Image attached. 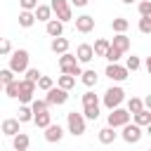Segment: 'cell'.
Returning <instances> with one entry per match:
<instances>
[{"label": "cell", "mask_w": 151, "mask_h": 151, "mask_svg": "<svg viewBox=\"0 0 151 151\" xmlns=\"http://www.w3.org/2000/svg\"><path fill=\"white\" fill-rule=\"evenodd\" d=\"M59 68H61V73H71V76H83V68H80V61H78V57L76 54H59Z\"/></svg>", "instance_id": "6da1fadb"}, {"label": "cell", "mask_w": 151, "mask_h": 151, "mask_svg": "<svg viewBox=\"0 0 151 151\" xmlns=\"http://www.w3.org/2000/svg\"><path fill=\"white\" fill-rule=\"evenodd\" d=\"M104 106L109 109V111H113V109H118L123 101H125V92H123V87H118V85H113V87H109L106 92H104Z\"/></svg>", "instance_id": "7a4b0ae2"}, {"label": "cell", "mask_w": 151, "mask_h": 151, "mask_svg": "<svg viewBox=\"0 0 151 151\" xmlns=\"http://www.w3.org/2000/svg\"><path fill=\"white\" fill-rule=\"evenodd\" d=\"M66 127H68V132H71L73 137L85 134V116H83V113H76V111L66 113Z\"/></svg>", "instance_id": "3957f363"}, {"label": "cell", "mask_w": 151, "mask_h": 151, "mask_svg": "<svg viewBox=\"0 0 151 151\" xmlns=\"http://www.w3.org/2000/svg\"><path fill=\"white\" fill-rule=\"evenodd\" d=\"M28 52L26 50H14L12 52V57H9V68L14 71V73H26V68H28Z\"/></svg>", "instance_id": "277c9868"}, {"label": "cell", "mask_w": 151, "mask_h": 151, "mask_svg": "<svg viewBox=\"0 0 151 151\" xmlns=\"http://www.w3.org/2000/svg\"><path fill=\"white\" fill-rule=\"evenodd\" d=\"M50 7H52V12L57 14V19H59V21H64V24L73 19L71 0H52V2H50Z\"/></svg>", "instance_id": "5b68a950"}, {"label": "cell", "mask_w": 151, "mask_h": 151, "mask_svg": "<svg viewBox=\"0 0 151 151\" xmlns=\"http://www.w3.org/2000/svg\"><path fill=\"white\" fill-rule=\"evenodd\" d=\"M130 118H132V113L127 111V109H113L111 113H109V125L111 127H123V125H127L130 123Z\"/></svg>", "instance_id": "8992f818"}, {"label": "cell", "mask_w": 151, "mask_h": 151, "mask_svg": "<svg viewBox=\"0 0 151 151\" xmlns=\"http://www.w3.org/2000/svg\"><path fill=\"white\" fill-rule=\"evenodd\" d=\"M47 104L50 106H61V104H66V99H68V90H64V87H50L47 90Z\"/></svg>", "instance_id": "52a82bcc"}, {"label": "cell", "mask_w": 151, "mask_h": 151, "mask_svg": "<svg viewBox=\"0 0 151 151\" xmlns=\"http://www.w3.org/2000/svg\"><path fill=\"white\" fill-rule=\"evenodd\" d=\"M142 127L137 125V123H127V125H123V132H120V137L127 142V144H137L139 139H142Z\"/></svg>", "instance_id": "ba28073f"}, {"label": "cell", "mask_w": 151, "mask_h": 151, "mask_svg": "<svg viewBox=\"0 0 151 151\" xmlns=\"http://www.w3.org/2000/svg\"><path fill=\"white\" fill-rule=\"evenodd\" d=\"M33 94H35V83H31V80H21V87H19V101L21 104H31L33 101Z\"/></svg>", "instance_id": "9c48e42d"}, {"label": "cell", "mask_w": 151, "mask_h": 151, "mask_svg": "<svg viewBox=\"0 0 151 151\" xmlns=\"http://www.w3.org/2000/svg\"><path fill=\"white\" fill-rule=\"evenodd\" d=\"M127 68L125 66H120V64H109L106 66V76L113 80V83H123V80H127Z\"/></svg>", "instance_id": "30bf717a"}, {"label": "cell", "mask_w": 151, "mask_h": 151, "mask_svg": "<svg viewBox=\"0 0 151 151\" xmlns=\"http://www.w3.org/2000/svg\"><path fill=\"white\" fill-rule=\"evenodd\" d=\"M76 57H78L80 64H90V61L94 59V47L87 45V42H80V45L76 47Z\"/></svg>", "instance_id": "8fae6325"}, {"label": "cell", "mask_w": 151, "mask_h": 151, "mask_svg": "<svg viewBox=\"0 0 151 151\" xmlns=\"http://www.w3.org/2000/svg\"><path fill=\"white\" fill-rule=\"evenodd\" d=\"M76 31H78V33H90V31H94V17H90V14L76 17Z\"/></svg>", "instance_id": "7c38bea8"}, {"label": "cell", "mask_w": 151, "mask_h": 151, "mask_svg": "<svg viewBox=\"0 0 151 151\" xmlns=\"http://www.w3.org/2000/svg\"><path fill=\"white\" fill-rule=\"evenodd\" d=\"M42 134H45V139H47L50 144H54V142H61V137H64V127H61L59 123H57V125H54V123H50V125L45 127V132H42Z\"/></svg>", "instance_id": "4fadbf2b"}, {"label": "cell", "mask_w": 151, "mask_h": 151, "mask_svg": "<svg viewBox=\"0 0 151 151\" xmlns=\"http://www.w3.org/2000/svg\"><path fill=\"white\" fill-rule=\"evenodd\" d=\"M19 125H21V123H19V118H5V120L0 123V132H2V134H7V137H14L17 132H21V130H19Z\"/></svg>", "instance_id": "5bb4252c"}, {"label": "cell", "mask_w": 151, "mask_h": 151, "mask_svg": "<svg viewBox=\"0 0 151 151\" xmlns=\"http://www.w3.org/2000/svg\"><path fill=\"white\" fill-rule=\"evenodd\" d=\"M45 31H47L50 38H59V35L64 33V21H59V19H50V21L45 24Z\"/></svg>", "instance_id": "9a60e30c"}, {"label": "cell", "mask_w": 151, "mask_h": 151, "mask_svg": "<svg viewBox=\"0 0 151 151\" xmlns=\"http://www.w3.org/2000/svg\"><path fill=\"white\" fill-rule=\"evenodd\" d=\"M28 144H31V139H28L26 132H17V134L12 137V146H14V151H28Z\"/></svg>", "instance_id": "2e32d148"}, {"label": "cell", "mask_w": 151, "mask_h": 151, "mask_svg": "<svg viewBox=\"0 0 151 151\" xmlns=\"http://www.w3.org/2000/svg\"><path fill=\"white\" fill-rule=\"evenodd\" d=\"M68 45H71V42H68L66 38H61V35H59V38H52L50 50H52L54 54H66V52H68Z\"/></svg>", "instance_id": "e0dca14e"}, {"label": "cell", "mask_w": 151, "mask_h": 151, "mask_svg": "<svg viewBox=\"0 0 151 151\" xmlns=\"http://www.w3.org/2000/svg\"><path fill=\"white\" fill-rule=\"evenodd\" d=\"M111 45H113L116 50H120V52L125 54V52L130 50V38H127L125 33H116V35H113V40H111Z\"/></svg>", "instance_id": "ac0fdd59"}, {"label": "cell", "mask_w": 151, "mask_h": 151, "mask_svg": "<svg viewBox=\"0 0 151 151\" xmlns=\"http://www.w3.org/2000/svg\"><path fill=\"white\" fill-rule=\"evenodd\" d=\"M116 137H118V132H116V127H111V125H106V127L99 130V142H101V144H113Z\"/></svg>", "instance_id": "d6986e66"}, {"label": "cell", "mask_w": 151, "mask_h": 151, "mask_svg": "<svg viewBox=\"0 0 151 151\" xmlns=\"http://www.w3.org/2000/svg\"><path fill=\"white\" fill-rule=\"evenodd\" d=\"M132 123H137L139 127H146V125L151 123V111H149V109H142V111L132 113Z\"/></svg>", "instance_id": "ffe728a7"}, {"label": "cell", "mask_w": 151, "mask_h": 151, "mask_svg": "<svg viewBox=\"0 0 151 151\" xmlns=\"http://www.w3.org/2000/svg\"><path fill=\"white\" fill-rule=\"evenodd\" d=\"M33 24H35V12L21 9V12H19V26H21V28H31Z\"/></svg>", "instance_id": "44dd1931"}, {"label": "cell", "mask_w": 151, "mask_h": 151, "mask_svg": "<svg viewBox=\"0 0 151 151\" xmlns=\"http://www.w3.org/2000/svg\"><path fill=\"white\" fill-rule=\"evenodd\" d=\"M33 12H35V19H38V21H45V24H47V21L52 19V7H50V5H38Z\"/></svg>", "instance_id": "7402d4cb"}, {"label": "cell", "mask_w": 151, "mask_h": 151, "mask_svg": "<svg viewBox=\"0 0 151 151\" xmlns=\"http://www.w3.org/2000/svg\"><path fill=\"white\" fill-rule=\"evenodd\" d=\"M33 123H35L38 127H42V130H45V127L52 123V113H50V111H40V113H33Z\"/></svg>", "instance_id": "603a6c76"}, {"label": "cell", "mask_w": 151, "mask_h": 151, "mask_svg": "<svg viewBox=\"0 0 151 151\" xmlns=\"http://www.w3.org/2000/svg\"><path fill=\"white\" fill-rule=\"evenodd\" d=\"M80 80H83V85H85V87H94L99 78H97V71H94V68H87V71H83Z\"/></svg>", "instance_id": "cb8c5ba5"}, {"label": "cell", "mask_w": 151, "mask_h": 151, "mask_svg": "<svg viewBox=\"0 0 151 151\" xmlns=\"http://www.w3.org/2000/svg\"><path fill=\"white\" fill-rule=\"evenodd\" d=\"M17 118H19V123H31L33 120V109L28 104H21L19 111H17Z\"/></svg>", "instance_id": "d4e9b609"}, {"label": "cell", "mask_w": 151, "mask_h": 151, "mask_svg": "<svg viewBox=\"0 0 151 151\" xmlns=\"http://www.w3.org/2000/svg\"><path fill=\"white\" fill-rule=\"evenodd\" d=\"M92 47H94V57H106V52H109L111 42H109L106 38H99V40H97V42H94Z\"/></svg>", "instance_id": "484cf974"}, {"label": "cell", "mask_w": 151, "mask_h": 151, "mask_svg": "<svg viewBox=\"0 0 151 151\" xmlns=\"http://www.w3.org/2000/svg\"><path fill=\"white\" fill-rule=\"evenodd\" d=\"M57 85L64 87V90H71V87H76V76H71V73H61V76L57 78Z\"/></svg>", "instance_id": "4316f807"}, {"label": "cell", "mask_w": 151, "mask_h": 151, "mask_svg": "<svg viewBox=\"0 0 151 151\" xmlns=\"http://www.w3.org/2000/svg\"><path fill=\"white\" fill-rule=\"evenodd\" d=\"M127 26H130V21H127L125 17H116V19L111 21V28H113L116 33H125V31H127Z\"/></svg>", "instance_id": "83f0119b"}, {"label": "cell", "mask_w": 151, "mask_h": 151, "mask_svg": "<svg viewBox=\"0 0 151 151\" xmlns=\"http://www.w3.org/2000/svg\"><path fill=\"white\" fill-rule=\"evenodd\" d=\"M19 87H21V80H12L9 85H5V94L12 97V99H17L19 97Z\"/></svg>", "instance_id": "f1b7e54d"}, {"label": "cell", "mask_w": 151, "mask_h": 151, "mask_svg": "<svg viewBox=\"0 0 151 151\" xmlns=\"http://www.w3.org/2000/svg\"><path fill=\"white\" fill-rule=\"evenodd\" d=\"M142 109H144V99H139V97H130L127 99V111L130 113H137Z\"/></svg>", "instance_id": "f546056e"}, {"label": "cell", "mask_w": 151, "mask_h": 151, "mask_svg": "<svg viewBox=\"0 0 151 151\" xmlns=\"http://www.w3.org/2000/svg\"><path fill=\"white\" fill-rule=\"evenodd\" d=\"M120 57H123V52H120V50H116V47H113V45H111V47H109V52H106V57H104V59H106V61H109V64H118V61H120Z\"/></svg>", "instance_id": "4dcf8cb0"}, {"label": "cell", "mask_w": 151, "mask_h": 151, "mask_svg": "<svg viewBox=\"0 0 151 151\" xmlns=\"http://www.w3.org/2000/svg\"><path fill=\"white\" fill-rule=\"evenodd\" d=\"M83 106H99V97L90 90V92H85L83 94Z\"/></svg>", "instance_id": "1f68e13d"}, {"label": "cell", "mask_w": 151, "mask_h": 151, "mask_svg": "<svg viewBox=\"0 0 151 151\" xmlns=\"http://www.w3.org/2000/svg\"><path fill=\"white\" fill-rule=\"evenodd\" d=\"M31 109H33V113H40V111H50V104H47V99H33Z\"/></svg>", "instance_id": "d6a6232c"}, {"label": "cell", "mask_w": 151, "mask_h": 151, "mask_svg": "<svg viewBox=\"0 0 151 151\" xmlns=\"http://www.w3.org/2000/svg\"><path fill=\"white\" fill-rule=\"evenodd\" d=\"M83 116H85V120H97L99 118V106H83Z\"/></svg>", "instance_id": "836d02e7"}, {"label": "cell", "mask_w": 151, "mask_h": 151, "mask_svg": "<svg viewBox=\"0 0 151 151\" xmlns=\"http://www.w3.org/2000/svg\"><path fill=\"white\" fill-rule=\"evenodd\" d=\"M12 80H17V78H14V71H12V68H0V83H2V85H9Z\"/></svg>", "instance_id": "e575fe53"}, {"label": "cell", "mask_w": 151, "mask_h": 151, "mask_svg": "<svg viewBox=\"0 0 151 151\" xmlns=\"http://www.w3.org/2000/svg\"><path fill=\"white\" fill-rule=\"evenodd\" d=\"M139 66H142V59H139V57H134V54L127 57V61H125V68H127V71H137Z\"/></svg>", "instance_id": "d590c367"}, {"label": "cell", "mask_w": 151, "mask_h": 151, "mask_svg": "<svg viewBox=\"0 0 151 151\" xmlns=\"http://www.w3.org/2000/svg\"><path fill=\"white\" fill-rule=\"evenodd\" d=\"M40 76H42V73H40L38 68H31V66L26 68V80H31V83H35V85H38V80H40Z\"/></svg>", "instance_id": "8d00e7d4"}, {"label": "cell", "mask_w": 151, "mask_h": 151, "mask_svg": "<svg viewBox=\"0 0 151 151\" xmlns=\"http://www.w3.org/2000/svg\"><path fill=\"white\" fill-rule=\"evenodd\" d=\"M38 87H40V90H45V92H47V90H50V87H54V80H52V78H50V76H40V80H38Z\"/></svg>", "instance_id": "74e56055"}, {"label": "cell", "mask_w": 151, "mask_h": 151, "mask_svg": "<svg viewBox=\"0 0 151 151\" xmlns=\"http://www.w3.org/2000/svg\"><path fill=\"white\" fill-rule=\"evenodd\" d=\"M139 31H142L144 35H151V19H149V17H142V19H139Z\"/></svg>", "instance_id": "f35d334b"}, {"label": "cell", "mask_w": 151, "mask_h": 151, "mask_svg": "<svg viewBox=\"0 0 151 151\" xmlns=\"http://www.w3.org/2000/svg\"><path fill=\"white\" fill-rule=\"evenodd\" d=\"M5 54H12V42L7 38H0V57H5Z\"/></svg>", "instance_id": "ab89813d"}, {"label": "cell", "mask_w": 151, "mask_h": 151, "mask_svg": "<svg viewBox=\"0 0 151 151\" xmlns=\"http://www.w3.org/2000/svg\"><path fill=\"white\" fill-rule=\"evenodd\" d=\"M137 9H139V14H142V17H149V14H151V0H142Z\"/></svg>", "instance_id": "60d3db41"}, {"label": "cell", "mask_w": 151, "mask_h": 151, "mask_svg": "<svg viewBox=\"0 0 151 151\" xmlns=\"http://www.w3.org/2000/svg\"><path fill=\"white\" fill-rule=\"evenodd\" d=\"M19 5H21V9H28V12H33V9L38 7V0H19Z\"/></svg>", "instance_id": "b9f144b4"}, {"label": "cell", "mask_w": 151, "mask_h": 151, "mask_svg": "<svg viewBox=\"0 0 151 151\" xmlns=\"http://www.w3.org/2000/svg\"><path fill=\"white\" fill-rule=\"evenodd\" d=\"M87 2H90V0H71V5H73V7H85Z\"/></svg>", "instance_id": "7bdbcfd3"}, {"label": "cell", "mask_w": 151, "mask_h": 151, "mask_svg": "<svg viewBox=\"0 0 151 151\" xmlns=\"http://www.w3.org/2000/svg\"><path fill=\"white\" fill-rule=\"evenodd\" d=\"M144 109H149V111H151V94H146V97H144Z\"/></svg>", "instance_id": "ee69618b"}, {"label": "cell", "mask_w": 151, "mask_h": 151, "mask_svg": "<svg viewBox=\"0 0 151 151\" xmlns=\"http://www.w3.org/2000/svg\"><path fill=\"white\" fill-rule=\"evenodd\" d=\"M146 71L151 73V57H146Z\"/></svg>", "instance_id": "f6af8a7d"}, {"label": "cell", "mask_w": 151, "mask_h": 151, "mask_svg": "<svg viewBox=\"0 0 151 151\" xmlns=\"http://www.w3.org/2000/svg\"><path fill=\"white\" fill-rule=\"evenodd\" d=\"M146 134H151V123H149V125H146Z\"/></svg>", "instance_id": "bcb514c9"}, {"label": "cell", "mask_w": 151, "mask_h": 151, "mask_svg": "<svg viewBox=\"0 0 151 151\" xmlns=\"http://www.w3.org/2000/svg\"><path fill=\"white\" fill-rule=\"evenodd\" d=\"M123 2H125V5H132V2H134V0H123Z\"/></svg>", "instance_id": "7dc6e473"}, {"label": "cell", "mask_w": 151, "mask_h": 151, "mask_svg": "<svg viewBox=\"0 0 151 151\" xmlns=\"http://www.w3.org/2000/svg\"><path fill=\"white\" fill-rule=\"evenodd\" d=\"M2 90H5V85H2V83H0V92H2Z\"/></svg>", "instance_id": "c3c4849f"}, {"label": "cell", "mask_w": 151, "mask_h": 151, "mask_svg": "<svg viewBox=\"0 0 151 151\" xmlns=\"http://www.w3.org/2000/svg\"><path fill=\"white\" fill-rule=\"evenodd\" d=\"M149 19H151V14H149Z\"/></svg>", "instance_id": "681fc988"}, {"label": "cell", "mask_w": 151, "mask_h": 151, "mask_svg": "<svg viewBox=\"0 0 151 151\" xmlns=\"http://www.w3.org/2000/svg\"><path fill=\"white\" fill-rule=\"evenodd\" d=\"M146 151H151V149H146Z\"/></svg>", "instance_id": "f907efd6"}]
</instances>
